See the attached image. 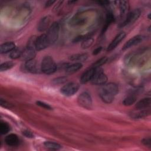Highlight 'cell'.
<instances>
[{
	"instance_id": "1",
	"label": "cell",
	"mask_w": 151,
	"mask_h": 151,
	"mask_svg": "<svg viewBox=\"0 0 151 151\" xmlns=\"http://www.w3.org/2000/svg\"><path fill=\"white\" fill-rule=\"evenodd\" d=\"M57 65L53 58L49 55L44 57L41 64V71L45 74H51L57 71Z\"/></svg>"
},
{
	"instance_id": "2",
	"label": "cell",
	"mask_w": 151,
	"mask_h": 151,
	"mask_svg": "<svg viewBox=\"0 0 151 151\" xmlns=\"http://www.w3.org/2000/svg\"><path fill=\"white\" fill-rule=\"evenodd\" d=\"M60 25L57 22H54L51 24L50 27L47 30L46 34L47 39L50 43V45L53 44L58 40L59 36Z\"/></svg>"
},
{
	"instance_id": "3",
	"label": "cell",
	"mask_w": 151,
	"mask_h": 151,
	"mask_svg": "<svg viewBox=\"0 0 151 151\" xmlns=\"http://www.w3.org/2000/svg\"><path fill=\"white\" fill-rule=\"evenodd\" d=\"M107 81V77L104 71L100 67L95 68L94 73L90 81L94 85H104Z\"/></svg>"
},
{
	"instance_id": "4",
	"label": "cell",
	"mask_w": 151,
	"mask_h": 151,
	"mask_svg": "<svg viewBox=\"0 0 151 151\" xmlns=\"http://www.w3.org/2000/svg\"><path fill=\"white\" fill-rule=\"evenodd\" d=\"M140 14L141 10L139 8L134 9L132 11L129 12L125 17V18L124 19L123 21L119 24V27L122 28L126 25L133 24L134 22H136L137 20V19L140 16Z\"/></svg>"
},
{
	"instance_id": "5",
	"label": "cell",
	"mask_w": 151,
	"mask_h": 151,
	"mask_svg": "<svg viewBox=\"0 0 151 151\" xmlns=\"http://www.w3.org/2000/svg\"><path fill=\"white\" fill-rule=\"evenodd\" d=\"M80 85L76 82H70L64 85L60 89V92L65 96H71L77 92Z\"/></svg>"
},
{
	"instance_id": "6",
	"label": "cell",
	"mask_w": 151,
	"mask_h": 151,
	"mask_svg": "<svg viewBox=\"0 0 151 151\" xmlns=\"http://www.w3.org/2000/svg\"><path fill=\"white\" fill-rule=\"evenodd\" d=\"M77 102L80 106L84 109H90L92 107V98L88 92L81 93L77 97Z\"/></svg>"
},
{
	"instance_id": "7",
	"label": "cell",
	"mask_w": 151,
	"mask_h": 151,
	"mask_svg": "<svg viewBox=\"0 0 151 151\" xmlns=\"http://www.w3.org/2000/svg\"><path fill=\"white\" fill-rule=\"evenodd\" d=\"M50 45L45 34H42L37 37L35 42V49L37 51H41L47 48Z\"/></svg>"
},
{
	"instance_id": "8",
	"label": "cell",
	"mask_w": 151,
	"mask_h": 151,
	"mask_svg": "<svg viewBox=\"0 0 151 151\" xmlns=\"http://www.w3.org/2000/svg\"><path fill=\"white\" fill-rule=\"evenodd\" d=\"M35 55L36 50L35 48L26 46V47L22 51L21 59L25 61H27L34 59Z\"/></svg>"
},
{
	"instance_id": "9",
	"label": "cell",
	"mask_w": 151,
	"mask_h": 151,
	"mask_svg": "<svg viewBox=\"0 0 151 151\" xmlns=\"http://www.w3.org/2000/svg\"><path fill=\"white\" fill-rule=\"evenodd\" d=\"M51 17L50 15H47L42 17L39 21L37 25V29L40 32H44L48 29L51 25Z\"/></svg>"
},
{
	"instance_id": "10",
	"label": "cell",
	"mask_w": 151,
	"mask_h": 151,
	"mask_svg": "<svg viewBox=\"0 0 151 151\" xmlns=\"http://www.w3.org/2000/svg\"><path fill=\"white\" fill-rule=\"evenodd\" d=\"M100 89L114 97L119 92V87L117 84L114 83H106L105 84L103 85Z\"/></svg>"
},
{
	"instance_id": "11",
	"label": "cell",
	"mask_w": 151,
	"mask_h": 151,
	"mask_svg": "<svg viewBox=\"0 0 151 151\" xmlns=\"http://www.w3.org/2000/svg\"><path fill=\"white\" fill-rule=\"evenodd\" d=\"M126 37V33L123 31L120 32L118 34L116 35V37L114 38V39L111 41V42L109 44L107 48V51H111L113 50Z\"/></svg>"
},
{
	"instance_id": "12",
	"label": "cell",
	"mask_w": 151,
	"mask_h": 151,
	"mask_svg": "<svg viewBox=\"0 0 151 151\" xmlns=\"http://www.w3.org/2000/svg\"><path fill=\"white\" fill-rule=\"evenodd\" d=\"M24 69L25 71L31 73H39V68L38 63L34 59L25 61L24 65Z\"/></svg>"
},
{
	"instance_id": "13",
	"label": "cell",
	"mask_w": 151,
	"mask_h": 151,
	"mask_svg": "<svg viewBox=\"0 0 151 151\" xmlns=\"http://www.w3.org/2000/svg\"><path fill=\"white\" fill-rule=\"evenodd\" d=\"M143 40V37L141 35H137L130 39H129L123 45L122 50H126L133 46L136 45L140 43Z\"/></svg>"
},
{
	"instance_id": "14",
	"label": "cell",
	"mask_w": 151,
	"mask_h": 151,
	"mask_svg": "<svg viewBox=\"0 0 151 151\" xmlns=\"http://www.w3.org/2000/svg\"><path fill=\"white\" fill-rule=\"evenodd\" d=\"M87 21V18L81 15L80 14H77L73 17L70 20L69 24L71 26L77 27L81 26L85 24Z\"/></svg>"
},
{
	"instance_id": "15",
	"label": "cell",
	"mask_w": 151,
	"mask_h": 151,
	"mask_svg": "<svg viewBox=\"0 0 151 151\" xmlns=\"http://www.w3.org/2000/svg\"><path fill=\"white\" fill-rule=\"evenodd\" d=\"M119 6L120 10V15L121 18H125L129 12L130 5L128 1H120L119 2Z\"/></svg>"
},
{
	"instance_id": "16",
	"label": "cell",
	"mask_w": 151,
	"mask_h": 151,
	"mask_svg": "<svg viewBox=\"0 0 151 151\" xmlns=\"http://www.w3.org/2000/svg\"><path fill=\"white\" fill-rule=\"evenodd\" d=\"M5 142L8 146H17L19 143V139L16 134L11 133L5 137Z\"/></svg>"
},
{
	"instance_id": "17",
	"label": "cell",
	"mask_w": 151,
	"mask_h": 151,
	"mask_svg": "<svg viewBox=\"0 0 151 151\" xmlns=\"http://www.w3.org/2000/svg\"><path fill=\"white\" fill-rule=\"evenodd\" d=\"M95 68L93 67H91L89 69L87 70L81 76L80 78V82L82 84L87 83L89 81H90L92 79V77L93 76L94 73Z\"/></svg>"
},
{
	"instance_id": "18",
	"label": "cell",
	"mask_w": 151,
	"mask_h": 151,
	"mask_svg": "<svg viewBox=\"0 0 151 151\" xmlns=\"http://www.w3.org/2000/svg\"><path fill=\"white\" fill-rule=\"evenodd\" d=\"M15 44L14 42L8 41L0 45V52L1 54H5L9 52H11L15 48Z\"/></svg>"
},
{
	"instance_id": "19",
	"label": "cell",
	"mask_w": 151,
	"mask_h": 151,
	"mask_svg": "<svg viewBox=\"0 0 151 151\" xmlns=\"http://www.w3.org/2000/svg\"><path fill=\"white\" fill-rule=\"evenodd\" d=\"M83 67V64L81 63L76 62L71 64H67L65 67V71L67 74H73Z\"/></svg>"
},
{
	"instance_id": "20",
	"label": "cell",
	"mask_w": 151,
	"mask_h": 151,
	"mask_svg": "<svg viewBox=\"0 0 151 151\" xmlns=\"http://www.w3.org/2000/svg\"><path fill=\"white\" fill-rule=\"evenodd\" d=\"M150 104H151L150 98L146 97V98H143L140 100L139 101H137L135 105V107L137 110L146 109L150 107Z\"/></svg>"
},
{
	"instance_id": "21",
	"label": "cell",
	"mask_w": 151,
	"mask_h": 151,
	"mask_svg": "<svg viewBox=\"0 0 151 151\" xmlns=\"http://www.w3.org/2000/svg\"><path fill=\"white\" fill-rule=\"evenodd\" d=\"M150 113L149 108L146 109H140L138 111H134L131 113V117L133 119H142L149 116Z\"/></svg>"
},
{
	"instance_id": "22",
	"label": "cell",
	"mask_w": 151,
	"mask_h": 151,
	"mask_svg": "<svg viewBox=\"0 0 151 151\" xmlns=\"http://www.w3.org/2000/svg\"><path fill=\"white\" fill-rule=\"evenodd\" d=\"M114 15L113 14V12L111 11H108L106 14V21L104 25L103 26L101 34H103L105 32V31L107 30L108 27L110 25V24L114 21Z\"/></svg>"
},
{
	"instance_id": "23",
	"label": "cell",
	"mask_w": 151,
	"mask_h": 151,
	"mask_svg": "<svg viewBox=\"0 0 151 151\" xmlns=\"http://www.w3.org/2000/svg\"><path fill=\"white\" fill-rule=\"evenodd\" d=\"M99 95L101 100L104 103L107 104L111 103L114 100V96L106 93L105 91L101 90V89H100V91H99Z\"/></svg>"
},
{
	"instance_id": "24",
	"label": "cell",
	"mask_w": 151,
	"mask_h": 151,
	"mask_svg": "<svg viewBox=\"0 0 151 151\" xmlns=\"http://www.w3.org/2000/svg\"><path fill=\"white\" fill-rule=\"evenodd\" d=\"M88 58V55L86 53H82V54H76L71 55L69 57V59L71 61H78L80 63V61H84Z\"/></svg>"
},
{
	"instance_id": "25",
	"label": "cell",
	"mask_w": 151,
	"mask_h": 151,
	"mask_svg": "<svg viewBox=\"0 0 151 151\" xmlns=\"http://www.w3.org/2000/svg\"><path fill=\"white\" fill-rule=\"evenodd\" d=\"M44 145L47 149L50 150H59L61 148V146L60 144L54 142H51V141H45L44 143Z\"/></svg>"
},
{
	"instance_id": "26",
	"label": "cell",
	"mask_w": 151,
	"mask_h": 151,
	"mask_svg": "<svg viewBox=\"0 0 151 151\" xmlns=\"http://www.w3.org/2000/svg\"><path fill=\"white\" fill-rule=\"evenodd\" d=\"M94 42V39L92 38V36L87 37L85 38L81 42V47L83 49H87L89 48L93 44Z\"/></svg>"
},
{
	"instance_id": "27",
	"label": "cell",
	"mask_w": 151,
	"mask_h": 151,
	"mask_svg": "<svg viewBox=\"0 0 151 151\" xmlns=\"http://www.w3.org/2000/svg\"><path fill=\"white\" fill-rule=\"evenodd\" d=\"M23 50H21L19 48H15L14 50H12L9 54V57L12 59H17L18 58H21Z\"/></svg>"
},
{
	"instance_id": "28",
	"label": "cell",
	"mask_w": 151,
	"mask_h": 151,
	"mask_svg": "<svg viewBox=\"0 0 151 151\" xmlns=\"http://www.w3.org/2000/svg\"><path fill=\"white\" fill-rule=\"evenodd\" d=\"M136 101V97L133 95H130L126 97L123 101V104L124 106H129L134 104Z\"/></svg>"
},
{
	"instance_id": "29",
	"label": "cell",
	"mask_w": 151,
	"mask_h": 151,
	"mask_svg": "<svg viewBox=\"0 0 151 151\" xmlns=\"http://www.w3.org/2000/svg\"><path fill=\"white\" fill-rule=\"evenodd\" d=\"M10 130V126L8 123L1 121L0 123V132L2 134L8 133Z\"/></svg>"
},
{
	"instance_id": "30",
	"label": "cell",
	"mask_w": 151,
	"mask_h": 151,
	"mask_svg": "<svg viewBox=\"0 0 151 151\" xmlns=\"http://www.w3.org/2000/svg\"><path fill=\"white\" fill-rule=\"evenodd\" d=\"M15 64L12 61H6L0 65V71H5L10 70L14 66Z\"/></svg>"
},
{
	"instance_id": "31",
	"label": "cell",
	"mask_w": 151,
	"mask_h": 151,
	"mask_svg": "<svg viewBox=\"0 0 151 151\" xmlns=\"http://www.w3.org/2000/svg\"><path fill=\"white\" fill-rule=\"evenodd\" d=\"M107 57H103L100 58L99 60H97L93 65L92 67H94V68H99L100 67V66H101L102 65L104 64L107 61Z\"/></svg>"
},
{
	"instance_id": "32",
	"label": "cell",
	"mask_w": 151,
	"mask_h": 151,
	"mask_svg": "<svg viewBox=\"0 0 151 151\" xmlns=\"http://www.w3.org/2000/svg\"><path fill=\"white\" fill-rule=\"evenodd\" d=\"M67 80V78L66 77L63 76V77H59L54 78L52 80V82L54 84H61L66 82Z\"/></svg>"
},
{
	"instance_id": "33",
	"label": "cell",
	"mask_w": 151,
	"mask_h": 151,
	"mask_svg": "<svg viewBox=\"0 0 151 151\" xmlns=\"http://www.w3.org/2000/svg\"><path fill=\"white\" fill-rule=\"evenodd\" d=\"M36 104L40 106L41 107H42L45 109H47V110H51L52 109V107L47 103H44L43 101H36Z\"/></svg>"
},
{
	"instance_id": "34",
	"label": "cell",
	"mask_w": 151,
	"mask_h": 151,
	"mask_svg": "<svg viewBox=\"0 0 151 151\" xmlns=\"http://www.w3.org/2000/svg\"><path fill=\"white\" fill-rule=\"evenodd\" d=\"M22 134L24 136H25V137H29V138H32V137H34V134L33 133L29 131V130H24L22 132Z\"/></svg>"
},
{
	"instance_id": "35",
	"label": "cell",
	"mask_w": 151,
	"mask_h": 151,
	"mask_svg": "<svg viewBox=\"0 0 151 151\" xmlns=\"http://www.w3.org/2000/svg\"><path fill=\"white\" fill-rule=\"evenodd\" d=\"M0 103H1V106L4 107H5V108H10L11 107V104L8 103L6 101L3 100L2 99H1Z\"/></svg>"
},
{
	"instance_id": "36",
	"label": "cell",
	"mask_w": 151,
	"mask_h": 151,
	"mask_svg": "<svg viewBox=\"0 0 151 151\" xmlns=\"http://www.w3.org/2000/svg\"><path fill=\"white\" fill-rule=\"evenodd\" d=\"M142 142L143 143V144L146 146H149L150 147V138L149 137V138H145L143 139L142 140Z\"/></svg>"
},
{
	"instance_id": "37",
	"label": "cell",
	"mask_w": 151,
	"mask_h": 151,
	"mask_svg": "<svg viewBox=\"0 0 151 151\" xmlns=\"http://www.w3.org/2000/svg\"><path fill=\"white\" fill-rule=\"evenodd\" d=\"M102 50V47L100 46V47H97L96 48H95L93 51V55H97L98 54H99L101 51Z\"/></svg>"
},
{
	"instance_id": "38",
	"label": "cell",
	"mask_w": 151,
	"mask_h": 151,
	"mask_svg": "<svg viewBox=\"0 0 151 151\" xmlns=\"http://www.w3.org/2000/svg\"><path fill=\"white\" fill-rule=\"evenodd\" d=\"M55 2V1H51V0H50V1H48L45 2V8H48V7H50L52 5H53L54 3Z\"/></svg>"
},
{
	"instance_id": "39",
	"label": "cell",
	"mask_w": 151,
	"mask_h": 151,
	"mask_svg": "<svg viewBox=\"0 0 151 151\" xmlns=\"http://www.w3.org/2000/svg\"><path fill=\"white\" fill-rule=\"evenodd\" d=\"M98 4H100V5H107L109 4L110 2L107 1H99L96 2Z\"/></svg>"
}]
</instances>
